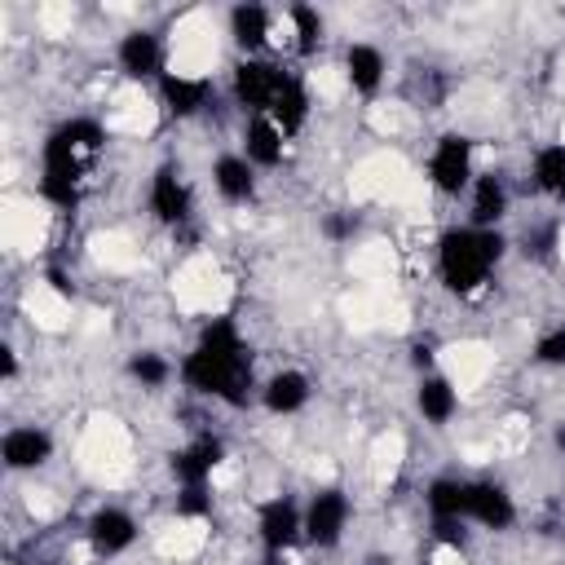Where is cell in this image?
Instances as JSON below:
<instances>
[{"instance_id":"cell-1","label":"cell","mask_w":565,"mask_h":565,"mask_svg":"<svg viewBox=\"0 0 565 565\" xmlns=\"http://www.w3.org/2000/svg\"><path fill=\"white\" fill-rule=\"evenodd\" d=\"M247 353H243V335L230 318H216L203 327L199 344L185 353L181 362V380L194 388V393H207V397H221V402H243V388H247Z\"/></svg>"},{"instance_id":"cell-2","label":"cell","mask_w":565,"mask_h":565,"mask_svg":"<svg viewBox=\"0 0 565 565\" xmlns=\"http://www.w3.org/2000/svg\"><path fill=\"white\" fill-rule=\"evenodd\" d=\"M503 256V234L499 230H477V225H459L446 230L437 243V274L455 296H472L490 269Z\"/></svg>"},{"instance_id":"cell-3","label":"cell","mask_w":565,"mask_h":565,"mask_svg":"<svg viewBox=\"0 0 565 565\" xmlns=\"http://www.w3.org/2000/svg\"><path fill=\"white\" fill-rule=\"evenodd\" d=\"M282 84H287V71L265 62V57H243L234 66V102L247 115H269V106L282 93Z\"/></svg>"},{"instance_id":"cell-4","label":"cell","mask_w":565,"mask_h":565,"mask_svg":"<svg viewBox=\"0 0 565 565\" xmlns=\"http://www.w3.org/2000/svg\"><path fill=\"white\" fill-rule=\"evenodd\" d=\"M349 530V494L340 486H322L313 490V499L305 503V543L313 547H335Z\"/></svg>"},{"instance_id":"cell-5","label":"cell","mask_w":565,"mask_h":565,"mask_svg":"<svg viewBox=\"0 0 565 565\" xmlns=\"http://www.w3.org/2000/svg\"><path fill=\"white\" fill-rule=\"evenodd\" d=\"M428 181L441 194H463L472 185V141L463 132L437 137V146L428 154Z\"/></svg>"},{"instance_id":"cell-6","label":"cell","mask_w":565,"mask_h":565,"mask_svg":"<svg viewBox=\"0 0 565 565\" xmlns=\"http://www.w3.org/2000/svg\"><path fill=\"white\" fill-rule=\"evenodd\" d=\"M256 534H260L265 552L278 556V552H287V547H296V543L305 539V512H300L287 494L265 499L260 512H256Z\"/></svg>"},{"instance_id":"cell-7","label":"cell","mask_w":565,"mask_h":565,"mask_svg":"<svg viewBox=\"0 0 565 565\" xmlns=\"http://www.w3.org/2000/svg\"><path fill=\"white\" fill-rule=\"evenodd\" d=\"M463 521H472L481 530H508L516 521V503H512V494L499 481H468Z\"/></svg>"},{"instance_id":"cell-8","label":"cell","mask_w":565,"mask_h":565,"mask_svg":"<svg viewBox=\"0 0 565 565\" xmlns=\"http://www.w3.org/2000/svg\"><path fill=\"white\" fill-rule=\"evenodd\" d=\"M0 459L13 472H31V468L53 459V437L44 428H35V424H18V428H9L0 437Z\"/></svg>"},{"instance_id":"cell-9","label":"cell","mask_w":565,"mask_h":565,"mask_svg":"<svg viewBox=\"0 0 565 565\" xmlns=\"http://www.w3.org/2000/svg\"><path fill=\"white\" fill-rule=\"evenodd\" d=\"M287 154V132L269 115H247L243 124V159L252 168H278Z\"/></svg>"},{"instance_id":"cell-10","label":"cell","mask_w":565,"mask_h":565,"mask_svg":"<svg viewBox=\"0 0 565 565\" xmlns=\"http://www.w3.org/2000/svg\"><path fill=\"white\" fill-rule=\"evenodd\" d=\"M88 543L97 556H119L137 543V521L124 508H97L88 516Z\"/></svg>"},{"instance_id":"cell-11","label":"cell","mask_w":565,"mask_h":565,"mask_svg":"<svg viewBox=\"0 0 565 565\" xmlns=\"http://www.w3.org/2000/svg\"><path fill=\"white\" fill-rule=\"evenodd\" d=\"M190 207H194V199H190V185L181 181V172L177 168H159L150 177V212L163 225H181L190 216Z\"/></svg>"},{"instance_id":"cell-12","label":"cell","mask_w":565,"mask_h":565,"mask_svg":"<svg viewBox=\"0 0 565 565\" xmlns=\"http://www.w3.org/2000/svg\"><path fill=\"white\" fill-rule=\"evenodd\" d=\"M119 57V71L132 75V79H150V75H163V44L154 31H128L115 49Z\"/></svg>"},{"instance_id":"cell-13","label":"cell","mask_w":565,"mask_h":565,"mask_svg":"<svg viewBox=\"0 0 565 565\" xmlns=\"http://www.w3.org/2000/svg\"><path fill=\"white\" fill-rule=\"evenodd\" d=\"M221 455H225V446H221L216 437H199V441H190L185 450H177L172 472H177L181 490H199V486H207L212 472H216V463H221Z\"/></svg>"},{"instance_id":"cell-14","label":"cell","mask_w":565,"mask_h":565,"mask_svg":"<svg viewBox=\"0 0 565 565\" xmlns=\"http://www.w3.org/2000/svg\"><path fill=\"white\" fill-rule=\"evenodd\" d=\"M159 93H163V106L177 115V119H190L207 106V79L203 75H181V71H163L159 75Z\"/></svg>"},{"instance_id":"cell-15","label":"cell","mask_w":565,"mask_h":565,"mask_svg":"<svg viewBox=\"0 0 565 565\" xmlns=\"http://www.w3.org/2000/svg\"><path fill=\"white\" fill-rule=\"evenodd\" d=\"M415 406H419V415H424L433 428H441V424H450L455 411H459V388H455L446 375L428 371V375L415 384Z\"/></svg>"},{"instance_id":"cell-16","label":"cell","mask_w":565,"mask_h":565,"mask_svg":"<svg viewBox=\"0 0 565 565\" xmlns=\"http://www.w3.org/2000/svg\"><path fill=\"white\" fill-rule=\"evenodd\" d=\"M230 35H234V44H238L247 57H256V53L269 44V35H274L269 9H265V4H234V9H230Z\"/></svg>"},{"instance_id":"cell-17","label":"cell","mask_w":565,"mask_h":565,"mask_svg":"<svg viewBox=\"0 0 565 565\" xmlns=\"http://www.w3.org/2000/svg\"><path fill=\"white\" fill-rule=\"evenodd\" d=\"M309 375L305 371H274L260 388V402L269 415H296L305 402H309Z\"/></svg>"},{"instance_id":"cell-18","label":"cell","mask_w":565,"mask_h":565,"mask_svg":"<svg viewBox=\"0 0 565 565\" xmlns=\"http://www.w3.org/2000/svg\"><path fill=\"white\" fill-rule=\"evenodd\" d=\"M472 203H468V212H472V221L468 225H477V230H494L503 216H508V190H503V181L494 177V172H486V177H472Z\"/></svg>"},{"instance_id":"cell-19","label":"cell","mask_w":565,"mask_h":565,"mask_svg":"<svg viewBox=\"0 0 565 565\" xmlns=\"http://www.w3.org/2000/svg\"><path fill=\"white\" fill-rule=\"evenodd\" d=\"M384 71H388V62L375 44H349L344 49V79L353 93H375L384 84Z\"/></svg>"},{"instance_id":"cell-20","label":"cell","mask_w":565,"mask_h":565,"mask_svg":"<svg viewBox=\"0 0 565 565\" xmlns=\"http://www.w3.org/2000/svg\"><path fill=\"white\" fill-rule=\"evenodd\" d=\"M212 185H216L221 199L243 203V199H252V190H256V168H252L243 154H221V159L212 163Z\"/></svg>"},{"instance_id":"cell-21","label":"cell","mask_w":565,"mask_h":565,"mask_svg":"<svg viewBox=\"0 0 565 565\" xmlns=\"http://www.w3.org/2000/svg\"><path fill=\"white\" fill-rule=\"evenodd\" d=\"M309 106H313V97H309V88H305V79L300 75H287V84H282V93L274 97V106H269V119L291 137L296 128H305V119H309Z\"/></svg>"},{"instance_id":"cell-22","label":"cell","mask_w":565,"mask_h":565,"mask_svg":"<svg viewBox=\"0 0 565 565\" xmlns=\"http://www.w3.org/2000/svg\"><path fill=\"white\" fill-rule=\"evenodd\" d=\"M463 494H468V481H459V477H437V481H428L424 503H428V512H433V525L463 521Z\"/></svg>"},{"instance_id":"cell-23","label":"cell","mask_w":565,"mask_h":565,"mask_svg":"<svg viewBox=\"0 0 565 565\" xmlns=\"http://www.w3.org/2000/svg\"><path fill=\"white\" fill-rule=\"evenodd\" d=\"M530 177L543 194H556L565 199V141H547L534 150V163H530Z\"/></svg>"},{"instance_id":"cell-24","label":"cell","mask_w":565,"mask_h":565,"mask_svg":"<svg viewBox=\"0 0 565 565\" xmlns=\"http://www.w3.org/2000/svg\"><path fill=\"white\" fill-rule=\"evenodd\" d=\"M287 35H291L296 53L309 57V53L322 44V13H318L313 4H291V9H287Z\"/></svg>"},{"instance_id":"cell-25","label":"cell","mask_w":565,"mask_h":565,"mask_svg":"<svg viewBox=\"0 0 565 565\" xmlns=\"http://www.w3.org/2000/svg\"><path fill=\"white\" fill-rule=\"evenodd\" d=\"M128 371H132V380H141L146 388H159V384H168V375H172V366H168L159 353H137V358L128 362Z\"/></svg>"},{"instance_id":"cell-26","label":"cell","mask_w":565,"mask_h":565,"mask_svg":"<svg viewBox=\"0 0 565 565\" xmlns=\"http://www.w3.org/2000/svg\"><path fill=\"white\" fill-rule=\"evenodd\" d=\"M534 362H543V366H565V327H552L547 335H539Z\"/></svg>"},{"instance_id":"cell-27","label":"cell","mask_w":565,"mask_h":565,"mask_svg":"<svg viewBox=\"0 0 565 565\" xmlns=\"http://www.w3.org/2000/svg\"><path fill=\"white\" fill-rule=\"evenodd\" d=\"M556 446H561V450H565V428H556Z\"/></svg>"}]
</instances>
